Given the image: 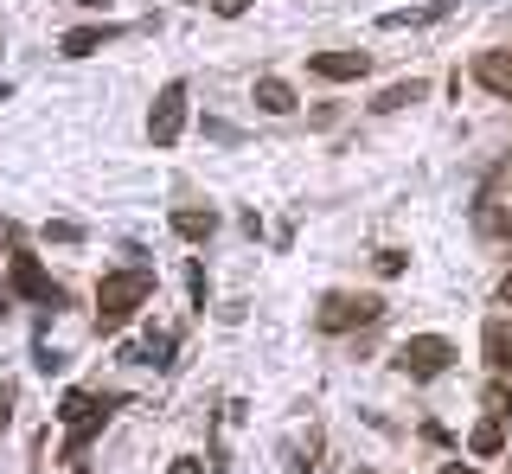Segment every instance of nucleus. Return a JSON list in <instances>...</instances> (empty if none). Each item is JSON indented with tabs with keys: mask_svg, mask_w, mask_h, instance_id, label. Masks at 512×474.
Segmentation results:
<instances>
[{
	"mask_svg": "<svg viewBox=\"0 0 512 474\" xmlns=\"http://www.w3.org/2000/svg\"><path fill=\"white\" fill-rule=\"evenodd\" d=\"M154 295V276H148V263H128V270L116 276H103V289H96V327L103 334H122L128 321H135V308Z\"/></svg>",
	"mask_w": 512,
	"mask_h": 474,
	"instance_id": "obj_1",
	"label": "nucleus"
},
{
	"mask_svg": "<svg viewBox=\"0 0 512 474\" xmlns=\"http://www.w3.org/2000/svg\"><path fill=\"white\" fill-rule=\"evenodd\" d=\"M103 417H109V410L96 404L90 391H64V404H58V423L71 430V442H64V462H77V455L90 449V436L103 430Z\"/></svg>",
	"mask_w": 512,
	"mask_h": 474,
	"instance_id": "obj_2",
	"label": "nucleus"
},
{
	"mask_svg": "<svg viewBox=\"0 0 512 474\" xmlns=\"http://www.w3.org/2000/svg\"><path fill=\"white\" fill-rule=\"evenodd\" d=\"M448 359H455V346H448L442 334H416V340L397 346V372L416 378V385H423V378H442Z\"/></svg>",
	"mask_w": 512,
	"mask_h": 474,
	"instance_id": "obj_3",
	"label": "nucleus"
},
{
	"mask_svg": "<svg viewBox=\"0 0 512 474\" xmlns=\"http://www.w3.org/2000/svg\"><path fill=\"white\" fill-rule=\"evenodd\" d=\"M365 321H378V295H327L314 308L320 334H346V327H365Z\"/></svg>",
	"mask_w": 512,
	"mask_h": 474,
	"instance_id": "obj_4",
	"label": "nucleus"
},
{
	"mask_svg": "<svg viewBox=\"0 0 512 474\" xmlns=\"http://www.w3.org/2000/svg\"><path fill=\"white\" fill-rule=\"evenodd\" d=\"M180 129H186V84H167L148 109V135H154V148H173Z\"/></svg>",
	"mask_w": 512,
	"mask_h": 474,
	"instance_id": "obj_5",
	"label": "nucleus"
},
{
	"mask_svg": "<svg viewBox=\"0 0 512 474\" xmlns=\"http://www.w3.org/2000/svg\"><path fill=\"white\" fill-rule=\"evenodd\" d=\"M7 276H13V289H20L26 302H39V308H58V302H64V289L39 270V257H26V250L13 257V270H7Z\"/></svg>",
	"mask_w": 512,
	"mask_h": 474,
	"instance_id": "obj_6",
	"label": "nucleus"
},
{
	"mask_svg": "<svg viewBox=\"0 0 512 474\" xmlns=\"http://www.w3.org/2000/svg\"><path fill=\"white\" fill-rule=\"evenodd\" d=\"M308 71H314V77H333V84H346V77H365V71H372V52H314Z\"/></svg>",
	"mask_w": 512,
	"mask_h": 474,
	"instance_id": "obj_7",
	"label": "nucleus"
},
{
	"mask_svg": "<svg viewBox=\"0 0 512 474\" xmlns=\"http://www.w3.org/2000/svg\"><path fill=\"white\" fill-rule=\"evenodd\" d=\"M461 0H429V7H397V13H384V33H397V26H429V20H448V13H455Z\"/></svg>",
	"mask_w": 512,
	"mask_h": 474,
	"instance_id": "obj_8",
	"label": "nucleus"
},
{
	"mask_svg": "<svg viewBox=\"0 0 512 474\" xmlns=\"http://www.w3.org/2000/svg\"><path fill=\"white\" fill-rule=\"evenodd\" d=\"M103 45H116V26H77V33L58 39V52L64 58H90V52H103Z\"/></svg>",
	"mask_w": 512,
	"mask_h": 474,
	"instance_id": "obj_9",
	"label": "nucleus"
},
{
	"mask_svg": "<svg viewBox=\"0 0 512 474\" xmlns=\"http://www.w3.org/2000/svg\"><path fill=\"white\" fill-rule=\"evenodd\" d=\"M173 231L199 244V237H212V231H218V212H212V205H205V212H199V205H180V212H173Z\"/></svg>",
	"mask_w": 512,
	"mask_h": 474,
	"instance_id": "obj_10",
	"label": "nucleus"
},
{
	"mask_svg": "<svg viewBox=\"0 0 512 474\" xmlns=\"http://www.w3.org/2000/svg\"><path fill=\"white\" fill-rule=\"evenodd\" d=\"M474 77H480L487 90H500V97H512V58H506V52H487V58L474 65Z\"/></svg>",
	"mask_w": 512,
	"mask_h": 474,
	"instance_id": "obj_11",
	"label": "nucleus"
},
{
	"mask_svg": "<svg viewBox=\"0 0 512 474\" xmlns=\"http://www.w3.org/2000/svg\"><path fill=\"white\" fill-rule=\"evenodd\" d=\"M256 109H269V116H288V109H295V90H288L282 77H263V84H256Z\"/></svg>",
	"mask_w": 512,
	"mask_h": 474,
	"instance_id": "obj_12",
	"label": "nucleus"
},
{
	"mask_svg": "<svg viewBox=\"0 0 512 474\" xmlns=\"http://www.w3.org/2000/svg\"><path fill=\"white\" fill-rule=\"evenodd\" d=\"M468 449H474V455H500V449H506V423H500V417H487V423H474V436H468Z\"/></svg>",
	"mask_w": 512,
	"mask_h": 474,
	"instance_id": "obj_13",
	"label": "nucleus"
},
{
	"mask_svg": "<svg viewBox=\"0 0 512 474\" xmlns=\"http://www.w3.org/2000/svg\"><path fill=\"white\" fill-rule=\"evenodd\" d=\"M487 359L500 372H512V327L506 321H487Z\"/></svg>",
	"mask_w": 512,
	"mask_h": 474,
	"instance_id": "obj_14",
	"label": "nucleus"
},
{
	"mask_svg": "<svg viewBox=\"0 0 512 474\" xmlns=\"http://www.w3.org/2000/svg\"><path fill=\"white\" fill-rule=\"evenodd\" d=\"M410 103H423V84H416V77H410V84H391L372 109H378V116H391V109H410Z\"/></svg>",
	"mask_w": 512,
	"mask_h": 474,
	"instance_id": "obj_15",
	"label": "nucleus"
},
{
	"mask_svg": "<svg viewBox=\"0 0 512 474\" xmlns=\"http://www.w3.org/2000/svg\"><path fill=\"white\" fill-rule=\"evenodd\" d=\"M32 366H39V372H64V353H58V346L39 334V346H32Z\"/></svg>",
	"mask_w": 512,
	"mask_h": 474,
	"instance_id": "obj_16",
	"label": "nucleus"
},
{
	"mask_svg": "<svg viewBox=\"0 0 512 474\" xmlns=\"http://www.w3.org/2000/svg\"><path fill=\"white\" fill-rule=\"evenodd\" d=\"M45 237H52V244H77V237H84V225H77V218H52V225H45Z\"/></svg>",
	"mask_w": 512,
	"mask_h": 474,
	"instance_id": "obj_17",
	"label": "nucleus"
},
{
	"mask_svg": "<svg viewBox=\"0 0 512 474\" xmlns=\"http://www.w3.org/2000/svg\"><path fill=\"white\" fill-rule=\"evenodd\" d=\"M487 410H493L500 423H512V391H506V385H493V391H487Z\"/></svg>",
	"mask_w": 512,
	"mask_h": 474,
	"instance_id": "obj_18",
	"label": "nucleus"
},
{
	"mask_svg": "<svg viewBox=\"0 0 512 474\" xmlns=\"http://www.w3.org/2000/svg\"><path fill=\"white\" fill-rule=\"evenodd\" d=\"M244 7H250V0H212V13H218V20H237Z\"/></svg>",
	"mask_w": 512,
	"mask_h": 474,
	"instance_id": "obj_19",
	"label": "nucleus"
},
{
	"mask_svg": "<svg viewBox=\"0 0 512 474\" xmlns=\"http://www.w3.org/2000/svg\"><path fill=\"white\" fill-rule=\"evenodd\" d=\"M13 423V385H0V430Z\"/></svg>",
	"mask_w": 512,
	"mask_h": 474,
	"instance_id": "obj_20",
	"label": "nucleus"
},
{
	"mask_svg": "<svg viewBox=\"0 0 512 474\" xmlns=\"http://www.w3.org/2000/svg\"><path fill=\"white\" fill-rule=\"evenodd\" d=\"M167 474H205V468H199V462H173Z\"/></svg>",
	"mask_w": 512,
	"mask_h": 474,
	"instance_id": "obj_21",
	"label": "nucleus"
},
{
	"mask_svg": "<svg viewBox=\"0 0 512 474\" xmlns=\"http://www.w3.org/2000/svg\"><path fill=\"white\" fill-rule=\"evenodd\" d=\"M500 302H512V276H506V282H500Z\"/></svg>",
	"mask_w": 512,
	"mask_h": 474,
	"instance_id": "obj_22",
	"label": "nucleus"
},
{
	"mask_svg": "<svg viewBox=\"0 0 512 474\" xmlns=\"http://www.w3.org/2000/svg\"><path fill=\"white\" fill-rule=\"evenodd\" d=\"M442 474H474V468H461V462H448V468H442Z\"/></svg>",
	"mask_w": 512,
	"mask_h": 474,
	"instance_id": "obj_23",
	"label": "nucleus"
},
{
	"mask_svg": "<svg viewBox=\"0 0 512 474\" xmlns=\"http://www.w3.org/2000/svg\"><path fill=\"white\" fill-rule=\"evenodd\" d=\"M77 7H109V0H77Z\"/></svg>",
	"mask_w": 512,
	"mask_h": 474,
	"instance_id": "obj_24",
	"label": "nucleus"
},
{
	"mask_svg": "<svg viewBox=\"0 0 512 474\" xmlns=\"http://www.w3.org/2000/svg\"><path fill=\"white\" fill-rule=\"evenodd\" d=\"M0 321H7V289H0Z\"/></svg>",
	"mask_w": 512,
	"mask_h": 474,
	"instance_id": "obj_25",
	"label": "nucleus"
},
{
	"mask_svg": "<svg viewBox=\"0 0 512 474\" xmlns=\"http://www.w3.org/2000/svg\"><path fill=\"white\" fill-rule=\"evenodd\" d=\"M352 474H372V468H352Z\"/></svg>",
	"mask_w": 512,
	"mask_h": 474,
	"instance_id": "obj_26",
	"label": "nucleus"
},
{
	"mask_svg": "<svg viewBox=\"0 0 512 474\" xmlns=\"http://www.w3.org/2000/svg\"><path fill=\"white\" fill-rule=\"evenodd\" d=\"M71 474H84V468H71Z\"/></svg>",
	"mask_w": 512,
	"mask_h": 474,
	"instance_id": "obj_27",
	"label": "nucleus"
}]
</instances>
